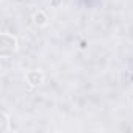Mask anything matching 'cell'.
Returning <instances> with one entry per match:
<instances>
[{
    "label": "cell",
    "mask_w": 133,
    "mask_h": 133,
    "mask_svg": "<svg viewBox=\"0 0 133 133\" xmlns=\"http://www.w3.org/2000/svg\"><path fill=\"white\" fill-rule=\"evenodd\" d=\"M16 49H17V39L8 33H2V36H0V55L3 58L10 56L16 52Z\"/></svg>",
    "instance_id": "obj_1"
},
{
    "label": "cell",
    "mask_w": 133,
    "mask_h": 133,
    "mask_svg": "<svg viewBox=\"0 0 133 133\" xmlns=\"http://www.w3.org/2000/svg\"><path fill=\"white\" fill-rule=\"evenodd\" d=\"M61 3H63V0H50V5H52L53 8H58Z\"/></svg>",
    "instance_id": "obj_5"
},
{
    "label": "cell",
    "mask_w": 133,
    "mask_h": 133,
    "mask_svg": "<svg viewBox=\"0 0 133 133\" xmlns=\"http://www.w3.org/2000/svg\"><path fill=\"white\" fill-rule=\"evenodd\" d=\"M42 80H44L42 72H39V71H30V72H27V82L31 86H39L42 83Z\"/></svg>",
    "instance_id": "obj_2"
},
{
    "label": "cell",
    "mask_w": 133,
    "mask_h": 133,
    "mask_svg": "<svg viewBox=\"0 0 133 133\" xmlns=\"http://www.w3.org/2000/svg\"><path fill=\"white\" fill-rule=\"evenodd\" d=\"M8 130H10V119L6 116V113H2L0 114V131L6 133Z\"/></svg>",
    "instance_id": "obj_3"
},
{
    "label": "cell",
    "mask_w": 133,
    "mask_h": 133,
    "mask_svg": "<svg viewBox=\"0 0 133 133\" xmlns=\"http://www.w3.org/2000/svg\"><path fill=\"white\" fill-rule=\"evenodd\" d=\"M33 21H35L36 25H45L49 19H47V14H45L44 11H38V13L33 16Z\"/></svg>",
    "instance_id": "obj_4"
}]
</instances>
